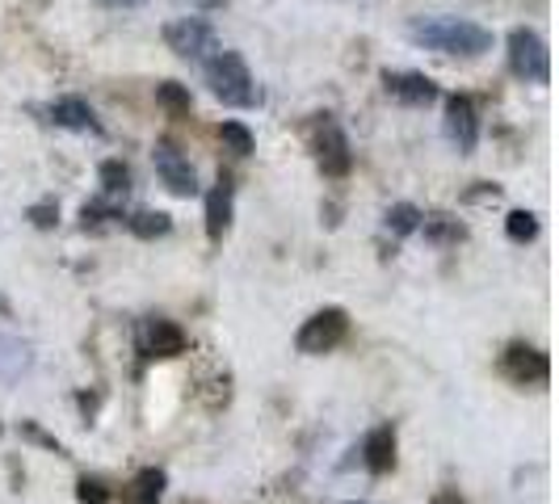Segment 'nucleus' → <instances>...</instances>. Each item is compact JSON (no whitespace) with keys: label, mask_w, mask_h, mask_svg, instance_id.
I'll list each match as a JSON object with an SVG mask.
<instances>
[{"label":"nucleus","mask_w":559,"mask_h":504,"mask_svg":"<svg viewBox=\"0 0 559 504\" xmlns=\"http://www.w3.org/2000/svg\"><path fill=\"white\" fill-rule=\"evenodd\" d=\"M408 38L417 47L429 51H442V56H467L476 59L484 51H492V34L476 22H463V17H417L408 26Z\"/></svg>","instance_id":"nucleus-1"},{"label":"nucleus","mask_w":559,"mask_h":504,"mask_svg":"<svg viewBox=\"0 0 559 504\" xmlns=\"http://www.w3.org/2000/svg\"><path fill=\"white\" fill-rule=\"evenodd\" d=\"M206 84H211V93L224 106H236V110H252L261 101L249 63L236 56V51H219V56L206 59Z\"/></svg>","instance_id":"nucleus-2"},{"label":"nucleus","mask_w":559,"mask_h":504,"mask_svg":"<svg viewBox=\"0 0 559 504\" xmlns=\"http://www.w3.org/2000/svg\"><path fill=\"white\" fill-rule=\"evenodd\" d=\"M509 68H513V76H522V81L547 84L551 81V51H547V43H543L534 29L518 26L509 34Z\"/></svg>","instance_id":"nucleus-3"},{"label":"nucleus","mask_w":559,"mask_h":504,"mask_svg":"<svg viewBox=\"0 0 559 504\" xmlns=\"http://www.w3.org/2000/svg\"><path fill=\"white\" fill-rule=\"evenodd\" d=\"M345 336H349V315L341 308H324V311H316L308 324L299 328L295 345H299V353L320 358V353H333Z\"/></svg>","instance_id":"nucleus-4"},{"label":"nucleus","mask_w":559,"mask_h":504,"mask_svg":"<svg viewBox=\"0 0 559 504\" xmlns=\"http://www.w3.org/2000/svg\"><path fill=\"white\" fill-rule=\"evenodd\" d=\"M501 374L518 387H543L551 379V358L543 349L526 345V340H513L501 353Z\"/></svg>","instance_id":"nucleus-5"},{"label":"nucleus","mask_w":559,"mask_h":504,"mask_svg":"<svg viewBox=\"0 0 559 504\" xmlns=\"http://www.w3.org/2000/svg\"><path fill=\"white\" fill-rule=\"evenodd\" d=\"M165 43H168V51L181 59H206L211 51H219L215 29L206 26V22H198V17H177V22H168Z\"/></svg>","instance_id":"nucleus-6"},{"label":"nucleus","mask_w":559,"mask_h":504,"mask_svg":"<svg viewBox=\"0 0 559 504\" xmlns=\"http://www.w3.org/2000/svg\"><path fill=\"white\" fill-rule=\"evenodd\" d=\"M316 160L324 168V177H349V168H354L349 140H345V131L336 127L329 113L316 122Z\"/></svg>","instance_id":"nucleus-7"},{"label":"nucleus","mask_w":559,"mask_h":504,"mask_svg":"<svg viewBox=\"0 0 559 504\" xmlns=\"http://www.w3.org/2000/svg\"><path fill=\"white\" fill-rule=\"evenodd\" d=\"M186 333L173 324V320H160V315H152V320H143L140 324V353L143 358H181L186 353Z\"/></svg>","instance_id":"nucleus-8"},{"label":"nucleus","mask_w":559,"mask_h":504,"mask_svg":"<svg viewBox=\"0 0 559 504\" xmlns=\"http://www.w3.org/2000/svg\"><path fill=\"white\" fill-rule=\"evenodd\" d=\"M156 172H160V181L168 185V194L177 197H194L198 194V177H194V165L173 147V143H156Z\"/></svg>","instance_id":"nucleus-9"},{"label":"nucleus","mask_w":559,"mask_h":504,"mask_svg":"<svg viewBox=\"0 0 559 504\" xmlns=\"http://www.w3.org/2000/svg\"><path fill=\"white\" fill-rule=\"evenodd\" d=\"M447 135H450V143H454L459 152H476L479 118H476V106H472V97L454 93V97L447 101Z\"/></svg>","instance_id":"nucleus-10"},{"label":"nucleus","mask_w":559,"mask_h":504,"mask_svg":"<svg viewBox=\"0 0 559 504\" xmlns=\"http://www.w3.org/2000/svg\"><path fill=\"white\" fill-rule=\"evenodd\" d=\"M383 84H388V93H392L395 101H404V106L438 101V84L429 81V76H420V72H383Z\"/></svg>","instance_id":"nucleus-11"},{"label":"nucleus","mask_w":559,"mask_h":504,"mask_svg":"<svg viewBox=\"0 0 559 504\" xmlns=\"http://www.w3.org/2000/svg\"><path fill=\"white\" fill-rule=\"evenodd\" d=\"M362 463L370 476H388L395 467V429L392 424H379L370 429L362 442Z\"/></svg>","instance_id":"nucleus-12"},{"label":"nucleus","mask_w":559,"mask_h":504,"mask_svg":"<svg viewBox=\"0 0 559 504\" xmlns=\"http://www.w3.org/2000/svg\"><path fill=\"white\" fill-rule=\"evenodd\" d=\"M231 211H236V190H231L227 177H219V185L206 194V236H211V240H224L227 236Z\"/></svg>","instance_id":"nucleus-13"},{"label":"nucleus","mask_w":559,"mask_h":504,"mask_svg":"<svg viewBox=\"0 0 559 504\" xmlns=\"http://www.w3.org/2000/svg\"><path fill=\"white\" fill-rule=\"evenodd\" d=\"M51 122L56 127H68V131H102V122L93 118V110H88V101H81V97H59L56 106H51Z\"/></svg>","instance_id":"nucleus-14"},{"label":"nucleus","mask_w":559,"mask_h":504,"mask_svg":"<svg viewBox=\"0 0 559 504\" xmlns=\"http://www.w3.org/2000/svg\"><path fill=\"white\" fill-rule=\"evenodd\" d=\"M417 231H425V240L438 244V249H450V244L467 240V227L459 224V219H450V215H420Z\"/></svg>","instance_id":"nucleus-15"},{"label":"nucleus","mask_w":559,"mask_h":504,"mask_svg":"<svg viewBox=\"0 0 559 504\" xmlns=\"http://www.w3.org/2000/svg\"><path fill=\"white\" fill-rule=\"evenodd\" d=\"M165 483L168 476L160 471V467H147V471H140L135 476V483H131V504H160V496H165Z\"/></svg>","instance_id":"nucleus-16"},{"label":"nucleus","mask_w":559,"mask_h":504,"mask_svg":"<svg viewBox=\"0 0 559 504\" xmlns=\"http://www.w3.org/2000/svg\"><path fill=\"white\" fill-rule=\"evenodd\" d=\"M118 219H127V215H122V206H118L114 197H102V202H84V211H81V227H84V231H102V227L118 224Z\"/></svg>","instance_id":"nucleus-17"},{"label":"nucleus","mask_w":559,"mask_h":504,"mask_svg":"<svg viewBox=\"0 0 559 504\" xmlns=\"http://www.w3.org/2000/svg\"><path fill=\"white\" fill-rule=\"evenodd\" d=\"M127 227L140 236V240H156V236H168L173 231V219H168L165 211H135Z\"/></svg>","instance_id":"nucleus-18"},{"label":"nucleus","mask_w":559,"mask_h":504,"mask_svg":"<svg viewBox=\"0 0 559 504\" xmlns=\"http://www.w3.org/2000/svg\"><path fill=\"white\" fill-rule=\"evenodd\" d=\"M97 177H102V190H106V197H127V194H131V168L122 165V160H106V165L97 168Z\"/></svg>","instance_id":"nucleus-19"},{"label":"nucleus","mask_w":559,"mask_h":504,"mask_svg":"<svg viewBox=\"0 0 559 504\" xmlns=\"http://www.w3.org/2000/svg\"><path fill=\"white\" fill-rule=\"evenodd\" d=\"M383 224H388V231H392V236H413V231L420 227V211L413 206V202H395Z\"/></svg>","instance_id":"nucleus-20"},{"label":"nucleus","mask_w":559,"mask_h":504,"mask_svg":"<svg viewBox=\"0 0 559 504\" xmlns=\"http://www.w3.org/2000/svg\"><path fill=\"white\" fill-rule=\"evenodd\" d=\"M504 231H509V240H513V244H531L534 236H538V219H534L531 211H509Z\"/></svg>","instance_id":"nucleus-21"},{"label":"nucleus","mask_w":559,"mask_h":504,"mask_svg":"<svg viewBox=\"0 0 559 504\" xmlns=\"http://www.w3.org/2000/svg\"><path fill=\"white\" fill-rule=\"evenodd\" d=\"M156 101H160L168 113H190V106H194V101H190V88L177 81L160 84V88H156Z\"/></svg>","instance_id":"nucleus-22"},{"label":"nucleus","mask_w":559,"mask_h":504,"mask_svg":"<svg viewBox=\"0 0 559 504\" xmlns=\"http://www.w3.org/2000/svg\"><path fill=\"white\" fill-rule=\"evenodd\" d=\"M76 501H81V504H110L114 492L106 488V483H102V479L81 476V479H76Z\"/></svg>","instance_id":"nucleus-23"},{"label":"nucleus","mask_w":559,"mask_h":504,"mask_svg":"<svg viewBox=\"0 0 559 504\" xmlns=\"http://www.w3.org/2000/svg\"><path fill=\"white\" fill-rule=\"evenodd\" d=\"M219 140H224L236 156H249L252 152V131L249 127H240V122H224V127H219Z\"/></svg>","instance_id":"nucleus-24"},{"label":"nucleus","mask_w":559,"mask_h":504,"mask_svg":"<svg viewBox=\"0 0 559 504\" xmlns=\"http://www.w3.org/2000/svg\"><path fill=\"white\" fill-rule=\"evenodd\" d=\"M29 224L43 227V231H47V227H56L59 224V206H56V202H38V206H29Z\"/></svg>","instance_id":"nucleus-25"},{"label":"nucleus","mask_w":559,"mask_h":504,"mask_svg":"<svg viewBox=\"0 0 559 504\" xmlns=\"http://www.w3.org/2000/svg\"><path fill=\"white\" fill-rule=\"evenodd\" d=\"M22 433H26V437H34V442H43L47 449H56V454H63V446H59L56 437H47V433H43V429H38L34 420H26V424H22Z\"/></svg>","instance_id":"nucleus-26"},{"label":"nucleus","mask_w":559,"mask_h":504,"mask_svg":"<svg viewBox=\"0 0 559 504\" xmlns=\"http://www.w3.org/2000/svg\"><path fill=\"white\" fill-rule=\"evenodd\" d=\"M433 504H463V496H459V492H454V488H442V492H438V496H433Z\"/></svg>","instance_id":"nucleus-27"},{"label":"nucleus","mask_w":559,"mask_h":504,"mask_svg":"<svg viewBox=\"0 0 559 504\" xmlns=\"http://www.w3.org/2000/svg\"><path fill=\"white\" fill-rule=\"evenodd\" d=\"M194 4H202V9H219L224 0H194Z\"/></svg>","instance_id":"nucleus-28"},{"label":"nucleus","mask_w":559,"mask_h":504,"mask_svg":"<svg viewBox=\"0 0 559 504\" xmlns=\"http://www.w3.org/2000/svg\"><path fill=\"white\" fill-rule=\"evenodd\" d=\"M110 4H140V0H110Z\"/></svg>","instance_id":"nucleus-29"},{"label":"nucleus","mask_w":559,"mask_h":504,"mask_svg":"<svg viewBox=\"0 0 559 504\" xmlns=\"http://www.w3.org/2000/svg\"><path fill=\"white\" fill-rule=\"evenodd\" d=\"M345 504H358V501H345Z\"/></svg>","instance_id":"nucleus-30"},{"label":"nucleus","mask_w":559,"mask_h":504,"mask_svg":"<svg viewBox=\"0 0 559 504\" xmlns=\"http://www.w3.org/2000/svg\"><path fill=\"white\" fill-rule=\"evenodd\" d=\"M0 433H4V429H0Z\"/></svg>","instance_id":"nucleus-31"}]
</instances>
